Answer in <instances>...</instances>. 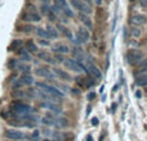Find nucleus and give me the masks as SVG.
Instances as JSON below:
<instances>
[{
    "label": "nucleus",
    "mask_w": 147,
    "mask_h": 141,
    "mask_svg": "<svg viewBox=\"0 0 147 141\" xmlns=\"http://www.w3.org/2000/svg\"><path fill=\"white\" fill-rule=\"evenodd\" d=\"M36 57H38L39 61H43L49 64H56L53 61V55H52L48 50H39L38 53H36Z\"/></svg>",
    "instance_id": "nucleus-15"
},
{
    "label": "nucleus",
    "mask_w": 147,
    "mask_h": 141,
    "mask_svg": "<svg viewBox=\"0 0 147 141\" xmlns=\"http://www.w3.org/2000/svg\"><path fill=\"white\" fill-rule=\"evenodd\" d=\"M136 85L140 87H146L147 86V73H142L138 77H136Z\"/></svg>",
    "instance_id": "nucleus-25"
},
{
    "label": "nucleus",
    "mask_w": 147,
    "mask_h": 141,
    "mask_svg": "<svg viewBox=\"0 0 147 141\" xmlns=\"http://www.w3.org/2000/svg\"><path fill=\"white\" fill-rule=\"evenodd\" d=\"M130 32H132V35L134 36V37H141V36H142V30H141L140 27H133Z\"/></svg>",
    "instance_id": "nucleus-33"
},
{
    "label": "nucleus",
    "mask_w": 147,
    "mask_h": 141,
    "mask_svg": "<svg viewBox=\"0 0 147 141\" xmlns=\"http://www.w3.org/2000/svg\"><path fill=\"white\" fill-rule=\"evenodd\" d=\"M36 30V27H34L32 25H25V26H22L21 27V30H18V31H22V32H25V33H31V32H34V31Z\"/></svg>",
    "instance_id": "nucleus-29"
},
{
    "label": "nucleus",
    "mask_w": 147,
    "mask_h": 141,
    "mask_svg": "<svg viewBox=\"0 0 147 141\" xmlns=\"http://www.w3.org/2000/svg\"><path fill=\"white\" fill-rule=\"evenodd\" d=\"M35 33L38 35L39 39H44V40H52L51 36H49V33H48V31H47L45 28H43V27H38V28H36Z\"/></svg>",
    "instance_id": "nucleus-23"
},
{
    "label": "nucleus",
    "mask_w": 147,
    "mask_h": 141,
    "mask_svg": "<svg viewBox=\"0 0 147 141\" xmlns=\"http://www.w3.org/2000/svg\"><path fill=\"white\" fill-rule=\"evenodd\" d=\"M70 53L72 54V58L76 59V61H80L83 62L84 59H85V53H84V50L80 48V46L76 45L75 48L72 49V50H70Z\"/></svg>",
    "instance_id": "nucleus-18"
},
{
    "label": "nucleus",
    "mask_w": 147,
    "mask_h": 141,
    "mask_svg": "<svg viewBox=\"0 0 147 141\" xmlns=\"http://www.w3.org/2000/svg\"><path fill=\"white\" fill-rule=\"evenodd\" d=\"M63 64L67 69L72 70V72H76V73L85 72L86 73V67L83 64V62L76 61V59H74V58H66L63 62Z\"/></svg>",
    "instance_id": "nucleus-5"
},
{
    "label": "nucleus",
    "mask_w": 147,
    "mask_h": 141,
    "mask_svg": "<svg viewBox=\"0 0 147 141\" xmlns=\"http://www.w3.org/2000/svg\"><path fill=\"white\" fill-rule=\"evenodd\" d=\"M94 96H96V94H94V92H89V95H88V100H89V101L93 100Z\"/></svg>",
    "instance_id": "nucleus-39"
},
{
    "label": "nucleus",
    "mask_w": 147,
    "mask_h": 141,
    "mask_svg": "<svg viewBox=\"0 0 147 141\" xmlns=\"http://www.w3.org/2000/svg\"><path fill=\"white\" fill-rule=\"evenodd\" d=\"M40 1H43L44 4H49V1H51V0H40Z\"/></svg>",
    "instance_id": "nucleus-46"
},
{
    "label": "nucleus",
    "mask_w": 147,
    "mask_h": 141,
    "mask_svg": "<svg viewBox=\"0 0 147 141\" xmlns=\"http://www.w3.org/2000/svg\"><path fill=\"white\" fill-rule=\"evenodd\" d=\"M86 74H89L94 80H101L102 72L92 61H86Z\"/></svg>",
    "instance_id": "nucleus-9"
},
{
    "label": "nucleus",
    "mask_w": 147,
    "mask_h": 141,
    "mask_svg": "<svg viewBox=\"0 0 147 141\" xmlns=\"http://www.w3.org/2000/svg\"><path fill=\"white\" fill-rule=\"evenodd\" d=\"M13 98H18V99H28L27 98V92L26 91H21V90H13Z\"/></svg>",
    "instance_id": "nucleus-27"
},
{
    "label": "nucleus",
    "mask_w": 147,
    "mask_h": 141,
    "mask_svg": "<svg viewBox=\"0 0 147 141\" xmlns=\"http://www.w3.org/2000/svg\"><path fill=\"white\" fill-rule=\"evenodd\" d=\"M138 70H140L141 73L147 72V57H146V58H143L142 61L138 63Z\"/></svg>",
    "instance_id": "nucleus-28"
},
{
    "label": "nucleus",
    "mask_w": 147,
    "mask_h": 141,
    "mask_svg": "<svg viewBox=\"0 0 147 141\" xmlns=\"http://www.w3.org/2000/svg\"><path fill=\"white\" fill-rule=\"evenodd\" d=\"M70 46L65 43H57L54 45H52V51L54 54H62V55H66V54L70 53Z\"/></svg>",
    "instance_id": "nucleus-14"
},
{
    "label": "nucleus",
    "mask_w": 147,
    "mask_h": 141,
    "mask_svg": "<svg viewBox=\"0 0 147 141\" xmlns=\"http://www.w3.org/2000/svg\"><path fill=\"white\" fill-rule=\"evenodd\" d=\"M35 73H36V76L45 78L47 81H53V78H54L53 70H51L48 67H38L35 70Z\"/></svg>",
    "instance_id": "nucleus-11"
},
{
    "label": "nucleus",
    "mask_w": 147,
    "mask_h": 141,
    "mask_svg": "<svg viewBox=\"0 0 147 141\" xmlns=\"http://www.w3.org/2000/svg\"><path fill=\"white\" fill-rule=\"evenodd\" d=\"M89 40H90V31L86 27H84V26L78 28V31H76L75 36H74V39H72V41L78 46H81L83 44H86Z\"/></svg>",
    "instance_id": "nucleus-3"
},
{
    "label": "nucleus",
    "mask_w": 147,
    "mask_h": 141,
    "mask_svg": "<svg viewBox=\"0 0 147 141\" xmlns=\"http://www.w3.org/2000/svg\"><path fill=\"white\" fill-rule=\"evenodd\" d=\"M16 70L18 72H22V73H30L31 72V66L25 62H18L17 67H16Z\"/></svg>",
    "instance_id": "nucleus-24"
},
{
    "label": "nucleus",
    "mask_w": 147,
    "mask_h": 141,
    "mask_svg": "<svg viewBox=\"0 0 147 141\" xmlns=\"http://www.w3.org/2000/svg\"><path fill=\"white\" fill-rule=\"evenodd\" d=\"M70 3H71L74 9H76L79 13H84V14H89V15L93 13L92 7H89L88 4H85V3L81 1V0H70Z\"/></svg>",
    "instance_id": "nucleus-7"
},
{
    "label": "nucleus",
    "mask_w": 147,
    "mask_h": 141,
    "mask_svg": "<svg viewBox=\"0 0 147 141\" xmlns=\"http://www.w3.org/2000/svg\"><path fill=\"white\" fill-rule=\"evenodd\" d=\"M145 91H146V94H147V86H146V90Z\"/></svg>",
    "instance_id": "nucleus-48"
},
{
    "label": "nucleus",
    "mask_w": 147,
    "mask_h": 141,
    "mask_svg": "<svg viewBox=\"0 0 147 141\" xmlns=\"http://www.w3.org/2000/svg\"><path fill=\"white\" fill-rule=\"evenodd\" d=\"M39 105H40L41 108H44V109L51 110L52 113L56 114V116H59V114L62 113V106L58 105L57 103H52V101H40Z\"/></svg>",
    "instance_id": "nucleus-10"
},
{
    "label": "nucleus",
    "mask_w": 147,
    "mask_h": 141,
    "mask_svg": "<svg viewBox=\"0 0 147 141\" xmlns=\"http://www.w3.org/2000/svg\"><path fill=\"white\" fill-rule=\"evenodd\" d=\"M78 17H79V19H80V22L84 25V27H86L89 31L93 30V21H92L90 15L84 14V13H78Z\"/></svg>",
    "instance_id": "nucleus-16"
},
{
    "label": "nucleus",
    "mask_w": 147,
    "mask_h": 141,
    "mask_svg": "<svg viewBox=\"0 0 147 141\" xmlns=\"http://www.w3.org/2000/svg\"><path fill=\"white\" fill-rule=\"evenodd\" d=\"M94 3H96L97 5H102V3H103V0H93Z\"/></svg>",
    "instance_id": "nucleus-43"
},
{
    "label": "nucleus",
    "mask_w": 147,
    "mask_h": 141,
    "mask_svg": "<svg viewBox=\"0 0 147 141\" xmlns=\"http://www.w3.org/2000/svg\"><path fill=\"white\" fill-rule=\"evenodd\" d=\"M98 123H99V119L97 118V117L92 118V124H93V126H98Z\"/></svg>",
    "instance_id": "nucleus-38"
},
{
    "label": "nucleus",
    "mask_w": 147,
    "mask_h": 141,
    "mask_svg": "<svg viewBox=\"0 0 147 141\" xmlns=\"http://www.w3.org/2000/svg\"><path fill=\"white\" fill-rule=\"evenodd\" d=\"M18 80L21 81V83H22L23 86H31V85L35 83L34 76L31 74V73H22V76H21Z\"/></svg>",
    "instance_id": "nucleus-19"
},
{
    "label": "nucleus",
    "mask_w": 147,
    "mask_h": 141,
    "mask_svg": "<svg viewBox=\"0 0 147 141\" xmlns=\"http://www.w3.org/2000/svg\"><path fill=\"white\" fill-rule=\"evenodd\" d=\"M125 58H127V62L129 66H137L143 59V53L141 50H138V49H129L127 51Z\"/></svg>",
    "instance_id": "nucleus-6"
},
{
    "label": "nucleus",
    "mask_w": 147,
    "mask_h": 141,
    "mask_svg": "<svg viewBox=\"0 0 147 141\" xmlns=\"http://www.w3.org/2000/svg\"><path fill=\"white\" fill-rule=\"evenodd\" d=\"M45 30L48 31V33H49V36H51L52 40H53V39H58V37H59V32L57 31V28L53 27L52 25H48V26H47Z\"/></svg>",
    "instance_id": "nucleus-26"
},
{
    "label": "nucleus",
    "mask_w": 147,
    "mask_h": 141,
    "mask_svg": "<svg viewBox=\"0 0 147 141\" xmlns=\"http://www.w3.org/2000/svg\"><path fill=\"white\" fill-rule=\"evenodd\" d=\"M56 28H57V31H58L59 33H62V35L67 39V40H72L74 39V35H72L71 30H70L66 25H63V23H58V25L56 26Z\"/></svg>",
    "instance_id": "nucleus-17"
},
{
    "label": "nucleus",
    "mask_w": 147,
    "mask_h": 141,
    "mask_svg": "<svg viewBox=\"0 0 147 141\" xmlns=\"http://www.w3.org/2000/svg\"><path fill=\"white\" fill-rule=\"evenodd\" d=\"M51 10H52V8H51V5H49V4H43V5L40 7V12H41V14L45 15V17L49 14V13H51Z\"/></svg>",
    "instance_id": "nucleus-30"
},
{
    "label": "nucleus",
    "mask_w": 147,
    "mask_h": 141,
    "mask_svg": "<svg viewBox=\"0 0 147 141\" xmlns=\"http://www.w3.org/2000/svg\"><path fill=\"white\" fill-rule=\"evenodd\" d=\"M90 110H92V106H88V108H86V116L90 114Z\"/></svg>",
    "instance_id": "nucleus-44"
},
{
    "label": "nucleus",
    "mask_w": 147,
    "mask_h": 141,
    "mask_svg": "<svg viewBox=\"0 0 147 141\" xmlns=\"http://www.w3.org/2000/svg\"><path fill=\"white\" fill-rule=\"evenodd\" d=\"M18 62H20V61H17V59H14V58L9 59V61H8L7 67H8V68H9V69H12V70H16V67H17Z\"/></svg>",
    "instance_id": "nucleus-31"
},
{
    "label": "nucleus",
    "mask_w": 147,
    "mask_h": 141,
    "mask_svg": "<svg viewBox=\"0 0 147 141\" xmlns=\"http://www.w3.org/2000/svg\"><path fill=\"white\" fill-rule=\"evenodd\" d=\"M138 4L142 9H146L147 10V0H138Z\"/></svg>",
    "instance_id": "nucleus-37"
},
{
    "label": "nucleus",
    "mask_w": 147,
    "mask_h": 141,
    "mask_svg": "<svg viewBox=\"0 0 147 141\" xmlns=\"http://www.w3.org/2000/svg\"><path fill=\"white\" fill-rule=\"evenodd\" d=\"M4 136L7 137L8 140H12V141H21V140H25L28 139V136L25 134V132L20 131V130H7L4 132Z\"/></svg>",
    "instance_id": "nucleus-8"
},
{
    "label": "nucleus",
    "mask_w": 147,
    "mask_h": 141,
    "mask_svg": "<svg viewBox=\"0 0 147 141\" xmlns=\"http://www.w3.org/2000/svg\"><path fill=\"white\" fill-rule=\"evenodd\" d=\"M21 21L26 23H38L41 21V14L35 9V8H31V9H27L21 14Z\"/></svg>",
    "instance_id": "nucleus-4"
},
{
    "label": "nucleus",
    "mask_w": 147,
    "mask_h": 141,
    "mask_svg": "<svg viewBox=\"0 0 147 141\" xmlns=\"http://www.w3.org/2000/svg\"><path fill=\"white\" fill-rule=\"evenodd\" d=\"M129 23L136 27H142L147 23V17L143 14H133L129 18Z\"/></svg>",
    "instance_id": "nucleus-12"
},
{
    "label": "nucleus",
    "mask_w": 147,
    "mask_h": 141,
    "mask_svg": "<svg viewBox=\"0 0 147 141\" xmlns=\"http://www.w3.org/2000/svg\"><path fill=\"white\" fill-rule=\"evenodd\" d=\"M65 55H62V54H54V57H53V61H54V63H62L63 64V62H65Z\"/></svg>",
    "instance_id": "nucleus-32"
},
{
    "label": "nucleus",
    "mask_w": 147,
    "mask_h": 141,
    "mask_svg": "<svg viewBox=\"0 0 147 141\" xmlns=\"http://www.w3.org/2000/svg\"><path fill=\"white\" fill-rule=\"evenodd\" d=\"M81 1H84L85 4H88L89 7H92V5H93V0H81Z\"/></svg>",
    "instance_id": "nucleus-40"
},
{
    "label": "nucleus",
    "mask_w": 147,
    "mask_h": 141,
    "mask_svg": "<svg viewBox=\"0 0 147 141\" xmlns=\"http://www.w3.org/2000/svg\"><path fill=\"white\" fill-rule=\"evenodd\" d=\"M23 40H21V39H16V40H13L12 43H10V45L8 46V50L9 51H18L20 49L23 48Z\"/></svg>",
    "instance_id": "nucleus-21"
},
{
    "label": "nucleus",
    "mask_w": 147,
    "mask_h": 141,
    "mask_svg": "<svg viewBox=\"0 0 147 141\" xmlns=\"http://www.w3.org/2000/svg\"><path fill=\"white\" fill-rule=\"evenodd\" d=\"M53 74L54 77H57L58 80L63 81V82H71L72 81V77L67 70H63L62 68H54L53 69Z\"/></svg>",
    "instance_id": "nucleus-13"
},
{
    "label": "nucleus",
    "mask_w": 147,
    "mask_h": 141,
    "mask_svg": "<svg viewBox=\"0 0 147 141\" xmlns=\"http://www.w3.org/2000/svg\"><path fill=\"white\" fill-rule=\"evenodd\" d=\"M129 1H130V3H133V1H136V0H129Z\"/></svg>",
    "instance_id": "nucleus-47"
},
{
    "label": "nucleus",
    "mask_w": 147,
    "mask_h": 141,
    "mask_svg": "<svg viewBox=\"0 0 147 141\" xmlns=\"http://www.w3.org/2000/svg\"><path fill=\"white\" fill-rule=\"evenodd\" d=\"M38 44H39V45H41V46H51V41H49V40H44V39H40V40L38 41Z\"/></svg>",
    "instance_id": "nucleus-36"
},
{
    "label": "nucleus",
    "mask_w": 147,
    "mask_h": 141,
    "mask_svg": "<svg viewBox=\"0 0 147 141\" xmlns=\"http://www.w3.org/2000/svg\"><path fill=\"white\" fill-rule=\"evenodd\" d=\"M10 109V114L14 117L22 116V114H27V113H34V109L30 104L23 103L21 100H14L12 104L9 105Z\"/></svg>",
    "instance_id": "nucleus-1"
},
{
    "label": "nucleus",
    "mask_w": 147,
    "mask_h": 141,
    "mask_svg": "<svg viewBox=\"0 0 147 141\" xmlns=\"http://www.w3.org/2000/svg\"><path fill=\"white\" fill-rule=\"evenodd\" d=\"M86 141H93V137H92V135H89V136L86 137Z\"/></svg>",
    "instance_id": "nucleus-45"
},
{
    "label": "nucleus",
    "mask_w": 147,
    "mask_h": 141,
    "mask_svg": "<svg viewBox=\"0 0 147 141\" xmlns=\"http://www.w3.org/2000/svg\"><path fill=\"white\" fill-rule=\"evenodd\" d=\"M136 96H137L138 99L142 98V92H141V90H137V92H136Z\"/></svg>",
    "instance_id": "nucleus-42"
},
{
    "label": "nucleus",
    "mask_w": 147,
    "mask_h": 141,
    "mask_svg": "<svg viewBox=\"0 0 147 141\" xmlns=\"http://www.w3.org/2000/svg\"><path fill=\"white\" fill-rule=\"evenodd\" d=\"M35 86H36V88H39V90L49 94V95H53V96L59 98V99L65 98V94L62 92L58 87H56L54 85H51V83H48V82H44V81H36Z\"/></svg>",
    "instance_id": "nucleus-2"
},
{
    "label": "nucleus",
    "mask_w": 147,
    "mask_h": 141,
    "mask_svg": "<svg viewBox=\"0 0 147 141\" xmlns=\"http://www.w3.org/2000/svg\"><path fill=\"white\" fill-rule=\"evenodd\" d=\"M22 83H21V81L20 80H16L14 82L12 83V88L13 90H21V87H22Z\"/></svg>",
    "instance_id": "nucleus-35"
},
{
    "label": "nucleus",
    "mask_w": 147,
    "mask_h": 141,
    "mask_svg": "<svg viewBox=\"0 0 147 141\" xmlns=\"http://www.w3.org/2000/svg\"><path fill=\"white\" fill-rule=\"evenodd\" d=\"M28 139H31L32 141H38L39 139H40V131H39V130H35V131L31 134V136L28 137Z\"/></svg>",
    "instance_id": "nucleus-34"
},
{
    "label": "nucleus",
    "mask_w": 147,
    "mask_h": 141,
    "mask_svg": "<svg viewBox=\"0 0 147 141\" xmlns=\"http://www.w3.org/2000/svg\"><path fill=\"white\" fill-rule=\"evenodd\" d=\"M17 53H18V55L21 57V62H25V63H28V62L32 61V58H31V54L28 53V51L26 50L25 48L20 49V50H18Z\"/></svg>",
    "instance_id": "nucleus-22"
},
{
    "label": "nucleus",
    "mask_w": 147,
    "mask_h": 141,
    "mask_svg": "<svg viewBox=\"0 0 147 141\" xmlns=\"http://www.w3.org/2000/svg\"><path fill=\"white\" fill-rule=\"evenodd\" d=\"M71 90L74 91V94H76V95H80V94H81L80 88H71Z\"/></svg>",
    "instance_id": "nucleus-41"
},
{
    "label": "nucleus",
    "mask_w": 147,
    "mask_h": 141,
    "mask_svg": "<svg viewBox=\"0 0 147 141\" xmlns=\"http://www.w3.org/2000/svg\"><path fill=\"white\" fill-rule=\"evenodd\" d=\"M23 48H25L30 54H36L39 51L38 44H36L34 40H27L25 44H23Z\"/></svg>",
    "instance_id": "nucleus-20"
}]
</instances>
